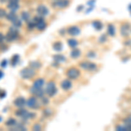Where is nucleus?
Listing matches in <instances>:
<instances>
[{"instance_id": "nucleus-1", "label": "nucleus", "mask_w": 131, "mask_h": 131, "mask_svg": "<svg viewBox=\"0 0 131 131\" xmlns=\"http://www.w3.org/2000/svg\"><path fill=\"white\" fill-rule=\"evenodd\" d=\"M130 31H131V24L128 21H124L122 22L119 27V33L122 38L126 39L130 35Z\"/></svg>"}, {"instance_id": "nucleus-2", "label": "nucleus", "mask_w": 131, "mask_h": 131, "mask_svg": "<svg viewBox=\"0 0 131 131\" xmlns=\"http://www.w3.org/2000/svg\"><path fill=\"white\" fill-rule=\"evenodd\" d=\"M71 5V0H54L52 2L51 6L54 9L63 10Z\"/></svg>"}, {"instance_id": "nucleus-3", "label": "nucleus", "mask_w": 131, "mask_h": 131, "mask_svg": "<svg viewBox=\"0 0 131 131\" xmlns=\"http://www.w3.org/2000/svg\"><path fill=\"white\" fill-rule=\"evenodd\" d=\"M79 67H81V69H83V70L89 71V72H94L97 70V68H98L97 64H95V63H94V62H91V61H88V60L81 61L79 64Z\"/></svg>"}, {"instance_id": "nucleus-4", "label": "nucleus", "mask_w": 131, "mask_h": 131, "mask_svg": "<svg viewBox=\"0 0 131 131\" xmlns=\"http://www.w3.org/2000/svg\"><path fill=\"white\" fill-rule=\"evenodd\" d=\"M32 20L35 22V24H36L35 28L37 29L38 31H44L46 28V26H47V24H46L45 19H44V17H41L39 15L36 16L33 18Z\"/></svg>"}, {"instance_id": "nucleus-5", "label": "nucleus", "mask_w": 131, "mask_h": 131, "mask_svg": "<svg viewBox=\"0 0 131 131\" xmlns=\"http://www.w3.org/2000/svg\"><path fill=\"white\" fill-rule=\"evenodd\" d=\"M18 38V29H17V27H14L13 25H12V26L9 29L7 34L5 36V39L8 42H12V41L16 40Z\"/></svg>"}, {"instance_id": "nucleus-6", "label": "nucleus", "mask_w": 131, "mask_h": 131, "mask_svg": "<svg viewBox=\"0 0 131 131\" xmlns=\"http://www.w3.org/2000/svg\"><path fill=\"white\" fill-rule=\"evenodd\" d=\"M66 74H67V78L70 80H76L81 76V71L80 69H78L77 67H70L68 68L66 72Z\"/></svg>"}, {"instance_id": "nucleus-7", "label": "nucleus", "mask_w": 131, "mask_h": 131, "mask_svg": "<svg viewBox=\"0 0 131 131\" xmlns=\"http://www.w3.org/2000/svg\"><path fill=\"white\" fill-rule=\"evenodd\" d=\"M46 93L47 94V95L50 96V97H52L56 94L57 88H56L55 83H54L53 81H50L49 83L47 84L46 88Z\"/></svg>"}, {"instance_id": "nucleus-8", "label": "nucleus", "mask_w": 131, "mask_h": 131, "mask_svg": "<svg viewBox=\"0 0 131 131\" xmlns=\"http://www.w3.org/2000/svg\"><path fill=\"white\" fill-rule=\"evenodd\" d=\"M21 76H22V78H24V79H31V77H33L35 74V71L33 70L31 67H27V68H25L24 70L21 71L20 73Z\"/></svg>"}, {"instance_id": "nucleus-9", "label": "nucleus", "mask_w": 131, "mask_h": 131, "mask_svg": "<svg viewBox=\"0 0 131 131\" xmlns=\"http://www.w3.org/2000/svg\"><path fill=\"white\" fill-rule=\"evenodd\" d=\"M67 33L70 36L75 37V36L81 34V28L78 25H71L67 29Z\"/></svg>"}, {"instance_id": "nucleus-10", "label": "nucleus", "mask_w": 131, "mask_h": 131, "mask_svg": "<svg viewBox=\"0 0 131 131\" xmlns=\"http://www.w3.org/2000/svg\"><path fill=\"white\" fill-rule=\"evenodd\" d=\"M36 10H37V13L41 17H46L49 15V13H50L48 8L46 7L45 5H39L37 7Z\"/></svg>"}, {"instance_id": "nucleus-11", "label": "nucleus", "mask_w": 131, "mask_h": 131, "mask_svg": "<svg viewBox=\"0 0 131 131\" xmlns=\"http://www.w3.org/2000/svg\"><path fill=\"white\" fill-rule=\"evenodd\" d=\"M107 35L110 36V37L114 38L116 36V29L115 25L113 23H108L107 25Z\"/></svg>"}, {"instance_id": "nucleus-12", "label": "nucleus", "mask_w": 131, "mask_h": 131, "mask_svg": "<svg viewBox=\"0 0 131 131\" xmlns=\"http://www.w3.org/2000/svg\"><path fill=\"white\" fill-rule=\"evenodd\" d=\"M72 86H73V84H72V81H71L70 79H66V80H64V81H61V83H60L61 88L65 91L70 90L72 88Z\"/></svg>"}, {"instance_id": "nucleus-13", "label": "nucleus", "mask_w": 131, "mask_h": 131, "mask_svg": "<svg viewBox=\"0 0 131 131\" xmlns=\"http://www.w3.org/2000/svg\"><path fill=\"white\" fill-rule=\"evenodd\" d=\"M25 104H26L29 107H31V108H34V107H38V101L35 97L32 96V97H30V98L26 101Z\"/></svg>"}, {"instance_id": "nucleus-14", "label": "nucleus", "mask_w": 131, "mask_h": 131, "mask_svg": "<svg viewBox=\"0 0 131 131\" xmlns=\"http://www.w3.org/2000/svg\"><path fill=\"white\" fill-rule=\"evenodd\" d=\"M18 18V16L17 15V12H7L6 13V16H5V18L7 19L8 21H10V22H13L14 20L17 19V18Z\"/></svg>"}, {"instance_id": "nucleus-15", "label": "nucleus", "mask_w": 131, "mask_h": 131, "mask_svg": "<svg viewBox=\"0 0 131 131\" xmlns=\"http://www.w3.org/2000/svg\"><path fill=\"white\" fill-rule=\"evenodd\" d=\"M31 92L33 95H36L38 97H41L43 98L44 96V91L42 90V88H31Z\"/></svg>"}, {"instance_id": "nucleus-16", "label": "nucleus", "mask_w": 131, "mask_h": 131, "mask_svg": "<svg viewBox=\"0 0 131 131\" xmlns=\"http://www.w3.org/2000/svg\"><path fill=\"white\" fill-rule=\"evenodd\" d=\"M19 18L22 19V21H25V22H28V21L31 20V16H30V13L26 10H23L20 14V17Z\"/></svg>"}, {"instance_id": "nucleus-17", "label": "nucleus", "mask_w": 131, "mask_h": 131, "mask_svg": "<svg viewBox=\"0 0 131 131\" xmlns=\"http://www.w3.org/2000/svg\"><path fill=\"white\" fill-rule=\"evenodd\" d=\"M25 100L23 97H18V98H17L15 101H14V105H15L16 107H23L24 105L25 104Z\"/></svg>"}, {"instance_id": "nucleus-18", "label": "nucleus", "mask_w": 131, "mask_h": 131, "mask_svg": "<svg viewBox=\"0 0 131 131\" xmlns=\"http://www.w3.org/2000/svg\"><path fill=\"white\" fill-rule=\"evenodd\" d=\"M44 80L43 79H37L36 81L33 82L32 84V88H42L44 86Z\"/></svg>"}, {"instance_id": "nucleus-19", "label": "nucleus", "mask_w": 131, "mask_h": 131, "mask_svg": "<svg viewBox=\"0 0 131 131\" xmlns=\"http://www.w3.org/2000/svg\"><path fill=\"white\" fill-rule=\"evenodd\" d=\"M67 44H68L69 47L71 48H76L78 46V45H79V42H78L77 39H73V38H72V39H67Z\"/></svg>"}, {"instance_id": "nucleus-20", "label": "nucleus", "mask_w": 131, "mask_h": 131, "mask_svg": "<svg viewBox=\"0 0 131 131\" xmlns=\"http://www.w3.org/2000/svg\"><path fill=\"white\" fill-rule=\"evenodd\" d=\"M70 55H71V57H72L73 59H78L80 56L81 55V50L78 49L77 47H76V48H73V49L72 50Z\"/></svg>"}, {"instance_id": "nucleus-21", "label": "nucleus", "mask_w": 131, "mask_h": 131, "mask_svg": "<svg viewBox=\"0 0 131 131\" xmlns=\"http://www.w3.org/2000/svg\"><path fill=\"white\" fill-rule=\"evenodd\" d=\"M19 4H12V3H8L7 4V8L9 9L10 12H16L19 9Z\"/></svg>"}, {"instance_id": "nucleus-22", "label": "nucleus", "mask_w": 131, "mask_h": 131, "mask_svg": "<svg viewBox=\"0 0 131 131\" xmlns=\"http://www.w3.org/2000/svg\"><path fill=\"white\" fill-rule=\"evenodd\" d=\"M93 26H94L97 31H101L103 29V27H104V25H103V24L100 20H94V22H93Z\"/></svg>"}, {"instance_id": "nucleus-23", "label": "nucleus", "mask_w": 131, "mask_h": 131, "mask_svg": "<svg viewBox=\"0 0 131 131\" xmlns=\"http://www.w3.org/2000/svg\"><path fill=\"white\" fill-rule=\"evenodd\" d=\"M22 24H23L22 19H21L19 17H18L17 19H15L13 22H12V25H13L14 27H17V28H19V27L22 26Z\"/></svg>"}, {"instance_id": "nucleus-24", "label": "nucleus", "mask_w": 131, "mask_h": 131, "mask_svg": "<svg viewBox=\"0 0 131 131\" xmlns=\"http://www.w3.org/2000/svg\"><path fill=\"white\" fill-rule=\"evenodd\" d=\"M35 26H36V24L33 20H30V21L27 22V29H29V30H32V29H34Z\"/></svg>"}, {"instance_id": "nucleus-25", "label": "nucleus", "mask_w": 131, "mask_h": 131, "mask_svg": "<svg viewBox=\"0 0 131 131\" xmlns=\"http://www.w3.org/2000/svg\"><path fill=\"white\" fill-rule=\"evenodd\" d=\"M30 67H31L32 69H39L40 67V63L38 62V61H33V62H31L30 64Z\"/></svg>"}, {"instance_id": "nucleus-26", "label": "nucleus", "mask_w": 131, "mask_h": 131, "mask_svg": "<svg viewBox=\"0 0 131 131\" xmlns=\"http://www.w3.org/2000/svg\"><path fill=\"white\" fill-rule=\"evenodd\" d=\"M62 43L61 42H56V43H54V45H53V48L55 49L56 51H61L62 50Z\"/></svg>"}, {"instance_id": "nucleus-27", "label": "nucleus", "mask_w": 131, "mask_h": 131, "mask_svg": "<svg viewBox=\"0 0 131 131\" xmlns=\"http://www.w3.org/2000/svg\"><path fill=\"white\" fill-rule=\"evenodd\" d=\"M115 130H120V131H127V128L125 125H123V124H118V125L115 126Z\"/></svg>"}, {"instance_id": "nucleus-28", "label": "nucleus", "mask_w": 131, "mask_h": 131, "mask_svg": "<svg viewBox=\"0 0 131 131\" xmlns=\"http://www.w3.org/2000/svg\"><path fill=\"white\" fill-rule=\"evenodd\" d=\"M107 41V34H102L99 38V42L100 43H105V42Z\"/></svg>"}, {"instance_id": "nucleus-29", "label": "nucleus", "mask_w": 131, "mask_h": 131, "mask_svg": "<svg viewBox=\"0 0 131 131\" xmlns=\"http://www.w3.org/2000/svg\"><path fill=\"white\" fill-rule=\"evenodd\" d=\"M54 60H55V61H58V62H62V61H65L66 59L62 55H56L54 56Z\"/></svg>"}, {"instance_id": "nucleus-30", "label": "nucleus", "mask_w": 131, "mask_h": 131, "mask_svg": "<svg viewBox=\"0 0 131 131\" xmlns=\"http://www.w3.org/2000/svg\"><path fill=\"white\" fill-rule=\"evenodd\" d=\"M6 10L5 9H3V8L0 7V19H2V18H5V16H6Z\"/></svg>"}, {"instance_id": "nucleus-31", "label": "nucleus", "mask_w": 131, "mask_h": 131, "mask_svg": "<svg viewBox=\"0 0 131 131\" xmlns=\"http://www.w3.org/2000/svg\"><path fill=\"white\" fill-rule=\"evenodd\" d=\"M16 124V120H14V119H10V120H8L7 122H6V125L7 126H14Z\"/></svg>"}, {"instance_id": "nucleus-32", "label": "nucleus", "mask_w": 131, "mask_h": 131, "mask_svg": "<svg viewBox=\"0 0 131 131\" xmlns=\"http://www.w3.org/2000/svg\"><path fill=\"white\" fill-rule=\"evenodd\" d=\"M86 56L89 59H94L96 57V53L94 52H93V51H90V52H88V53H86Z\"/></svg>"}, {"instance_id": "nucleus-33", "label": "nucleus", "mask_w": 131, "mask_h": 131, "mask_svg": "<svg viewBox=\"0 0 131 131\" xmlns=\"http://www.w3.org/2000/svg\"><path fill=\"white\" fill-rule=\"evenodd\" d=\"M20 0H7V3H12V4H19Z\"/></svg>"}, {"instance_id": "nucleus-34", "label": "nucleus", "mask_w": 131, "mask_h": 131, "mask_svg": "<svg viewBox=\"0 0 131 131\" xmlns=\"http://www.w3.org/2000/svg\"><path fill=\"white\" fill-rule=\"evenodd\" d=\"M32 129H34V130H40V129H41V127L39 126V124H37V125H34V126H33Z\"/></svg>"}, {"instance_id": "nucleus-35", "label": "nucleus", "mask_w": 131, "mask_h": 131, "mask_svg": "<svg viewBox=\"0 0 131 131\" xmlns=\"http://www.w3.org/2000/svg\"><path fill=\"white\" fill-rule=\"evenodd\" d=\"M4 40H5V36L3 35L2 32H0V43H2Z\"/></svg>"}, {"instance_id": "nucleus-36", "label": "nucleus", "mask_w": 131, "mask_h": 131, "mask_svg": "<svg viewBox=\"0 0 131 131\" xmlns=\"http://www.w3.org/2000/svg\"><path fill=\"white\" fill-rule=\"evenodd\" d=\"M66 32H67V31H66L65 29H61V30H60V35H65Z\"/></svg>"}, {"instance_id": "nucleus-37", "label": "nucleus", "mask_w": 131, "mask_h": 131, "mask_svg": "<svg viewBox=\"0 0 131 131\" xmlns=\"http://www.w3.org/2000/svg\"><path fill=\"white\" fill-rule=\"evenodd\" d=\"M48 103V100L46 98H44V96H43V104H47Z\"/></svg>"}, {"instance_id": "nucleus-38", "label": "nucleus", "mask_w": 131, "mask_h": 131, "mask_svg": "<svg viewBox=\"0 0 131 131\" xmlns=\"http://www.w3.org/2000/svg\"><path fill=\"white\" fill-rule=\"evenodd\" d=\"M5 64H6V61H4V62L2 63V66H3V67H5Z\"/></svg>"}, {"instance_id": "nucleus-39", "label": "nucleus", "mask_w": 131, "mask_h": 131, "mask_svg": "<svg viewBox=\"0 0 131 131\" xmlns=\"http://www.w3.org/2000/svg\"><path fill=\"white\" fill-rule=\"evenodd\" d=\"M2 75H3V73H2V72H1V71H0V78H1V77H2Z\"/></svg>"}, {"instance_id": "nucleus-40", "label": "nucleus", "mask_w": 131, "mask_h": 131, "mask_svg": "<svg viewBox=\"0 0 131 131\" xmlns=\"http://www.w3.org/2000/svg\"><path fill=\"white\" fill-rule=\"evenodd\" d=\"M130 115V116H131V112H130V114H129V115Z\"/></svg>"}, {"instance_id": "nucleus-41", "label": "nucleus", "mask_w": 131, "mask_h": 131, "mask_svg": "<svg viewBox=\"0 0 131 131\" xmlns=\"http://www.w3.org/2000/svg\"><path fill=\"white\" fill-rule=\"evenodd\" d=\"M130 101H131V97H130Z\"/></svg>"}, {"instance_id": "nucleus-42", "label": "nucleus", "mask_w": 131, "mask_h": 131, "mask_svg": "<svg viewBox=\"0 0 131 131\" xmlns=\"http://www.w3.org/2000/svg\"><path fill=\"white\" fill-rule=\"evenodd\" d=\"M52 1H54V0H52Z\"/></svg>"}, {"instance_id": "nucleus-43", "label": "nucleus", "mask_w": 131, "mask_h": 131, "mask_svg": "<svg viewBox=\"0 0 131 131\" xmlns=\"http://www.w3.org/2000/svg\"><path fill=\"white\" fill-rule=\"evenodd\" d=\"M131 46V45H130V46Z\"/></svg>"}, {"instance_id": "nucleus-44", "label": "nucleus", "mask_w": 131, "mask_h": 131, "mask_svg": "<svg viewBox=\"0 0 131 131\" xmlns=\"http://www.w3.org/2000/svg\"><path fill=\"white\" fill-rule=\"evenodd\" d=\"M130 32H131V31H130Z\"/></svg>"}]
</instances>
